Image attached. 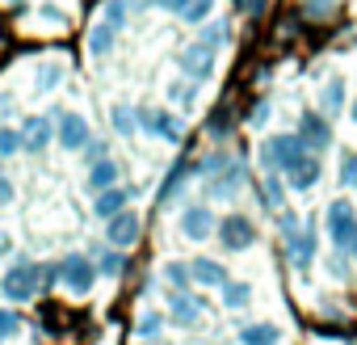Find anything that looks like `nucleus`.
I'll return each instance as SVG.
<instances>
[{"mask_svg":"<svg viewBox=\"0 0 357 345\" xmlns=\"http://www.w3.org/2000/svg\"><path fill=\"white\" fill-rule=\"evenodd\" d=\"M47 282H55V265L47 270V265H38V261L22 257L5 278H0V291H5V299H9V303H30Z\"/></svg>","mask_w":357,"mask_h":345,"instance_id":"obj_1","label":"nucleus"},{"mask_svg":"<svg viewBox=\"0 0 357 345\" xmlns=\"http://www.w3.org/2000/svg\"><path fill=\"white\" fill-rule=\"evenodd\" d=\"M298 156H307V147H303V139H298L294 131L269 135V139L261 143V152H257V160H261V168H265V172H286Z\"/></svg>","mask_w":357,"mask_h":345,"instance_id":"obj_2","label":"nucleus"},{"mask_svg":"<svg viewBox=\"0 0 357 345\" xmlns=\"http://www.w3.org/2000/svg\"><path fill=\"white\" fill-rule=\"evenodd\" d=\"M97 278H101V274H97V265H93L89 253H68V257L55 261V282H59L63 291H72V295H89Z\"/></svg>","mask_w":357,"mask_h":345,"instance_id":"obj_3","label":"nucleus"},{"mask_svg":"<svg viewBox=\"0 0 357 345\" xmlns=\"http://www.w3.org/2000/svg\"><path fill=\"white\" fill-rule=\"evenodd\" d=\"M353 236H357V211H353V203L349 198L328 203V240L336 244V253H349Z\"/></svg>","mask_w":357,"mask_h":345,"instance_id":"obj_4","label":"nucleus"},{"mask_svg":"<svg viewBox=\"0 0 357 345\" xmlns=\"http://www.w3.org/2000/svg\"><path fill=\"white\" fill-rule=\"evenodd\" d=\"M215 236H219V244H223L227 253H248L261 232H257V223H252L248 215H227V219H219Z\"/></svg>","mask_w":357,"mask_h":345,"instance_id":"obj_5","label":"nucleus"},{"mask_svg":"<svg viewBox=\"0 0 357 345\" xmlns=\"http://www.w3.org/2000/svg\"><path fill=\"white\" fill-rule=\"evenodd\" d=\"M248 186V168H244V160H236L231 156V164L227 168H219L215 177H206V198H219V203H231V198H240V190Z\"/></svg>","mask_w":357,"mask_h":345,"instance_id":"obj_6","label":"nucleus"},{"mask_svg":"<svg viewBox=\"0 0 357 345\" xmlns=\"http://www.w3.org/2000/svg\"><path fill=\"white\" fill-rule=\"evenodd\" d=\"M294 135L303 139V147H307L311 156H319V152L332 147V118H324L319 110H307V114H298Z\"/></svg>","mask_w":357,"mask_h":345,"instance_id":"obj_7","label":"nucleus"},{"mask_svg":"<svg viewBox=\"0 0 357 345\" xmlns=\"http://www.w3.org/2000/svg\"><path fill=\"white\" fill-rule=\"evenodd\" d=\"M139 131H147V135H155V139H164V143H181L185 139V122L176 118L172 110H139Z\"/></svg>","mask_w":357,"mask_h":345,"instance_id":"obj_8","label":"nucleus"},{"mask_svg":"<svg viewBox=\"0 0 357 345\" xmlns=\"http://www.w3.org/2000/svg\"><path fill=\"white\" fill-rule=\"evenodd\" d=\"M55 139H59L63 152H84L89 139H93V131H89V122H84L80 114L63 110V114H55Z\"/></svg>","mask_w":357,"mask_h":345,"instance_id":"obj_9","label":"nucleus"},{"mask_svg":"<svg viewBox=\"0 0 357 345\" xmlns=\"http://www.w3.org/2000/svg\"><path fill=\"white\" fill-rule=\"evenodd\" d=\"M215 64H219V51L211 47V43H194V47H185L181 51V68H185V76L198 85V80H211L215 76Z\"/></svg>","mask_w":357,"mask_h":345,"instance_id":"obj_10","label":"nucleus"},{"mask_svg":"<svg viewBox=\"0 0 357 345\" xmlns=\"http://www.w3.org/2000/svg\"><path fill=\"white\" fill-rule=\"evenodd\" d=\"M17 135H22V152L43 156V152L55 143V122H51V118H43V114H30V118L17 126Z\"/></svg>","mask_w":357,"mask_h":345,"instance_id":"obj_11","label":"nucleus"},{"mask_svg":"<svg viewBox=\"0 0 357 345\" xmlns=\"http://www.w3.org/2000/svg\"><path fill=\"white\" fill-rule=\"evenodd\" d=\"M202 316H206V303H202L194 291H172V295H168V320H172V324L194 328V324H202Z\"/></svg>","mask_w":357,"mask_h":345,"instance_id":"obj_12","label":"nucleus"},{"mask_svg":"<svg viewBox=\"0 0 357 345\" xmlns=\"http://www.w3.org/2000/svg\"><path fill=\"white\" fill-rule=\"evenodd\" d=\"M139 232H143V223H139V215L135 211H122V215H114V219H105V244L109 249H135L139 244Z\"/></svg>","mask_w":357,"mask_h":345,"instance_id":"obj_13","label":"nucleus"},{"mask_svg":"<svg viewBox=\"0 0 357 345\" xmlns=\"http://www.w3.org/2000/svg\"><path fill=\"white\" fill-rule=\"evenodd\" d=\"M315 249H319V232H315V223H303V228L286 240V257H290L294 270H311Z\"/></svg>","mask_w":357,"mask_h":345,"instance_id":"obj_14","label":"nucleus"},{"mask_svg":"<svg viewBox=\"0 0 357 345\" xmlns=\"http://www.w3.org/2000/svg\"><path fill=\"white\" fill-rule=\"evenodd\" d=\"M215 228H219V219L206 203H194L181 211V236L185 240H206V236H215Z\"/></svg>","mask_w":357,"mask_h":345,"instance_id":"obj_15","label":"nucleus"},{"mask_svg":"<svg viewBox=\"0 0 357 345\" xmlns=\"http://www.w3.org/2000/svg\"><path fill=\"white\" fill-rule=\"evenodd\" d=\"M319 172H324V164H319V156H298L286 172H282V182H286V190H311V186H319Z\"/></svg>","mask_w":357,"mask_h":345,"instance_id":"obj_16","label":"nucleus"},{"mask_svg":"<svg viewBox=\"0 0 357 345\" xmlns=\"http://www.w3.org/2000/svg\"><path fill=\"white\" fill-rule=\"evenodd\" d=\"M130 198H135V186H109V190L93 194V215L97 219H114V215L130 211Z\"/></svg>","mask_w":357,"mask_h":345,"instance_id":"obj_17","label":"nucleus"},{"mask_svg":"<svg viewBox=\"0 0 357 345\" xmlns=\"http://www.w3.org/2000/svg\"><path fill=\"white\" fill-rule=\"evenodd\" d=\"M190 177H198V168H194V160H176V164L168 168V177H164V186H160L155 203H160V207L176 203V198H181V190H185V182H190Z\"/></svg>","mask_w":357,"mask_h":345,"instance_id":"obj_18","label":"nucleus"},{"mask_svg":"<svg viewBox=\"0 0 357 345\" xmlns=\"http://www.w3.org/2000/svg\"><path fill=\"white\" fill-rule=\"evenodd\" d=\"M190 278H194V286H227L231 282L227 265H219L215 257H194L190 261Z\"/></svg>","mask_w":357,"mask_h":345,"instance_id":"obj_19","label":"nucleus"},{"mask_svg":"<svg viewBox=\"0 0 357 345\" xmlns=\"http://www.w3.org/2000/svg\"><path fill=\"white\" fill-rule=\"evenodd\" d=\"M93 265H97V274H105V278H122V270H126V253L122 249H109V244H97L93 253Z\"/></svg>","mask_w":357,"mask_h":345,"instance_id":"obj_20","label":"nucleus"},{"mask_svg":"<svg viewBox=\"0 0 357 345\" xmlns=\"http://www.w3.org/2000/svg\"><path fill=\"white\" fill-rule=\"evenodd\" d=\"M257 203L265 211H282L286 203V182H282V172H265V182L257 186Z\"/></svg>","mask_w":357,"mask_h":345,"instance_id":"obj_21","label":"nucleus"},{"mask_svg":"<svg viewBox=\"0 0 357 345\" xmlns=\"http://www.w3.org/2000/svg\"><path fill=\"white\" fill-rule=\"evenodd\" d=\"M172 13L181 17L185 26H206V22H211V13H215V0H176Z\"/></svg>","mask_w":357,"mask_h":345,"instance_id":"obj_22","label":"nucleus"},{"mask_svg":"<svg viewBox=\"0 0 357 345\" xmlns=\"http://www.w3.org/2000/svg\"><path fill=\"white\" fill-rule=\"evenodd\" d=\"M109 186H118V164H114L109 156H101V160L89 164V194H101V190H109Z\"/></svg>","mask_w":357,"mask_h":345,"instance_id":"obj_23","label":"nucleus"},{"mask_svg":"<svg viewBox=\"0 0 357 345\" xmlns=\"http://www.w3.org/2000/svg\"><path fill=\"white\" fill-rule=\"evenodd\" d=\"M114 43H118V30H114V26H105V22H93V26H89V55L105 59V55L114 51Z\"/></svg>","mask_w":357,"mask_h":345,"instance_id":"obj_24","label":"nucleus"},{"mask_svg":"<svg viewBox=\"0 0 357 345\" xmlns=\"http://www.w3.org/2000/svg\"><path fill=\"white\" fill-rule=\"evenodd\" d=\"M340 110H344V80L332 76V80L319 89V114H324V118H336Z\"/></svg>","mask_w":357,"mask_h":345,"instance_id":"obj_25","label":"nucleus"},{"mask_svg":"<svg viewBox=\"0 0 357 345\" xmlns=\"http://www.w3.org/2000/svg\"><path fill=\"white\" fill-rule=\"evenodd\" d=\"M240 345H282V328L278 324H248V328H240Z\"/></svg>","mask_w":357,"mask_h":345,"instance_id":"obj_26","label":"nucleus"},{"mask_svg":"<svg viewBox=\"0 0 357 345\" xmlns=\"http://www.w3.org/2000/svg\"><path fill=\"white\" fill-rule=\"evenodd\" d=\"M109 122H114V131H118L122 139H130V135L139 131V110H135V105H122V101H118V105L109 110Z\"/></svg>","mask_w":357,"mask_h":345,"instance_id":"obj_27","label":"nucleus"},{"mask_svg":"<svg viewBox=\"0 0 357 345\" xmlns=\"http://www.w3.org/2000/svg\"><path fill=\"white\" fill-rule=\"evenodd\" d=\"M130 9H135V0H105V9H101V22H105V26H114V30L122 34V26H126Z\"/></svg>","mask_w":357,"mask_h":345,"instance_id":"obj_28","label":"nucleus"},{"mask_svg":"<svg viewBox=\"0 0 357 345\" xmlns=\"http://www.w3.org/2000/svg\"><path fill=\"white\" fill-rule=\"evenodd\" d=\"M219 291H223V307H231V311H240V307L252 303V286H248V282H227V286H219Z\"/></svg>","mask_w":357,"mask_h":345,"instance_id":"obj_29","label":"nucleus"},{"mask_svg":"<svg viewBox=\"0 0 357 345\" xmlns=\"http://www.w3.org/2000/svg\"><path fill=\"white\" fill-rule=\"evenodd\" d=\"M164 282H168L172 291H190V286H194L190 265H185V261H168V265H164Z\"/></svg>","mask_w":357,"mask_h":345,"instance_id":"obj_30","label":"nucleus"},{"mask_svg":"<svg viewBox=\"0 0 357 345\" xmlns=\"http://www.w3.org/2000/svg\"><path fill=\"white\" fill-rule=\"evenodd\" d=\"M135 332H139L143 341H155V337L164 332V316H160V311H143L139 324H135Z\"/></svg>","mask_w":357,"mask_h":345,"instance_id":"obj_31","label":"nucleus"},{"mask_svg":"<svg viewBox=\"0 0 357 345\" xmlns=\"http://www.w3.org/2000/svg\"><path fill=\"white\" fill-rule=\"evenodd\" d=\"M59 76H63V64H59V59H47V64L38 68V76H34V80H38V89H43V93H51V89L59 85Z\"/></svg>","mask_w":357,"mask_h":345,"instance_id":"obj_32","label":"nucleus"},{"mask_svg":"<svg viewBox=\"0 0 357 345\" xmlns=\"http://www.w3.org/2000/svg\"><path fill=\"white\" fill-rule=\"evenodd\" d=\"M22 152V135L13 131V126H0V160H9V156H17Z\"/></svg>","mask_w":357,"mask_h":345,"instance_id":"obj_33","label":"nucleus"},{"mask_svg":"<svg viewBox=\"0 0 357 345\" xmlns=\"http://www.w3.org/2000/svg\"><path fill=\"white\" fill-rule=\"evenodd\" d=\"M22 332V316L13 311V307H0V341H9V337H17Z\"/></svg>","mask_w":357,"mask_h":345,"instance_id":"obj_34","label":"nucleus"},{"mask_svg":"<svg viewBox=\"0 0 357 345\" xmlns=\"http://www.w3.org/2000/svg\"><path fill=\"white\" fill-rule=\"evenodd\" d=\"M340 186L357 190V152H344V160H340Z\"/></svg>","mask_w":357,"mask_h":345,"instance_id":"obj_35","label":"nucleus"},{"mask_svg":"<svg viewBox=\"0 0 357 345\" xmlns=\"http://www.w3.org/2000/svg\"><path fill=\"white\" fill-rule=\"evenodd\" d=\"M202 43H211V47L219 51L223 43H231V26H227V22H215V26H211V30L202 34Z\"/></svg>","mask_w":357,"mask_h":345,"instance_id":"obj_36","label":"nucleus"},{"mask_svg":"<svg viewBox=\"0 0 357 345\" xmlns=\"http://www.w3.org/2000/svg\"><path fill=\"white\" fill-rule=\"evenodd\" d=\"M269 114H273V105H269V101L261 97V101H257V105L248 110V126H265V122H269Z\"/></svg>","mask_w":357,"mask_h":345,"instance_id":"obj_37","label":"nucleus"},{"mask_svg":"<svg viewBox=\"0 0 357 345\" xmlns=\"http://www.w3.org/2000/svg\"><path fill=\"white\" fill-rule=\"evenodd\" d=\"M278 228H282V240H290V236L303 228V219H298V215H290V211H278Z\"/></svg>","mask_w":357,"mask_h":345,"instance_id":"obj_38","label":"nucleus"},{"mask_svg":"<svg viewBox=\"0 0 357 345\" xmlns=\"http://www.w3.org/2000/svg\"><path fill=\"white\" fill-rule=\"evenodd\" d=\"M172 97H176V101H181V105H194V97H198V89H190L185 80H176V85H172Z\"/></svg>","mask_w":357,"mask_h":345,"instance_id":"obj_39","label":"nucleus"},{"mask_svg":"<svg viewBox=\"0 0 357 345\" xmlns=\"http://www.w3.org/2000/svg\"><path fill=\"white\" fill-rule=\"evenodd\" d=\"M240 5H244V13H248V17H261V13L269 9V0H240Z\"/></svg>","mask_w":357,"mask_h":345,"instance_id":"obj_40","label":"nucleus"},{"mask_svg":"<svg viewBox=\"0 0 357 345\" xmlns=\"http://www.w3.org/2000/svg\"><path fill=\"white\" fill-rule=\"evenodd\" d=\"M84 152H89V164H93V160H101V156H109V147H105L101 139H89V147H84Z\"/></svg>","mask_w":357,"mask_h":345,"instance_id":"obj_41","label":"nucleus"},{"mask_svg":"<svg viewBox=\"0 0 357 345\" xmlns=\"http://www.w3.org/2000/svg\"><path fill=\"white\" fill-rule=\"evenodd\" d=\"M9 203H13V182L0 177V207H9Z\"/></svg>","mask_w":357,"mask_h":345,"instance_id":"obj_42","label":"nucleus"},{"mask_svg":"<svg viewBox=\"0 0 357 345\" xmlns=\"http://www.w3.org/2000/svg\"><path fill=\"white\" fill-rule=\"evenodd\" d=\"M324 9H332V0H307V17H319Z\"/></svg>","mask_w":357,"mask_h":345,"instance_id":"obj_43","label":"nucleus"},{"mask_svg":"<svg viewBox=\"0 0 357 345\" xmlns=\"http://www.w3.org/2000/svg\"><path fill=\"white\" fill-rule=\"evenodd\" d=\"M13 249V240H9V232H0V261H5V253Z\"/></svg>","mask_w":357,"mask_h":345,"instance_id":"obj_44","label":"nucleus"},{"mask_svg":"<svg viewBox=\"0 0 357 345\" xmlns=\"http://www.w3.org/2000/svg\"><path fill=\"white\" fill-rule=\"evenodd\" d=\"M332 274H336V278H344V274H349V265H344V257H336V261H332Z\"/></svg>","mask_w":357,"mask_h":345,"instance_id":"obj_45","label":"nucleus"},{"mask_svg":"<svg viewBox=\"0 0 357 345\" xmlns=\"http://www.w3.org/2000/svg\"><path fill=\"white\" fill-rule=\"evenodd\" d=\"M147 5H151V9H168V13H172V5H176V0H147Z\"/></svg>","mask_w":357,"mask_h":345,"instance_id":"obj_46","label":"nucleus"},{"mask_svg":"<svg viewBox=\"0 0 357 345\" xmlns=\"http://www.w3.org/2000/svg\"><path fill=\"white\" fill-rule=\"evenodd\" d=\"M349 257H353V261H357V236H353V244H349Z\"/></svg>","mask_w":357,"mask_h":345,"instance_id":"obj_47","label":"nucleus"},{"mask_svg":"<svg viewBox=\"0 0 357 345\" xmlns=\"http://www.w3.org/2000/svg\"><path fill=\"white\" fill-rule=\"evenodd\" d=\"M349 114H353V122H357V101H353V105H349Z\"/></svg>","mask_w":357,"mask_h":345,"instance_id":"obj_48","label":"nucleus"},{"mask_svg":"<svg viewBox=\"0 0 357 345\" xmlns=\"http://www.w3.org/2000/svg\"><path fill=\"white\" fill-rule=\"evenodd\" d=\"M0 110H5V101H0Z\"/></svg>","mask_w":357,"mask_h":345,"instance_id":"obj_49","label":"nucleus"}]
</instances>
